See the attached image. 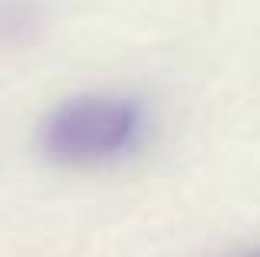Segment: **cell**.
Masks as SVG:
<instances>
[{"instance_id":"cell-1","label":"cell","mask_w":260,"mask_h":257,"mask_svg":"<svg viewBox=\"0 0 260 257\" xmlns=\"http://www.w3.org/2000/svg\"><path fill=\"white\" fill-rule=\"evenodd\" d=\"M142 128L135 103L106 96L70 99L43 122V148L50 158L66 165H89L122 155Z\"/></svg>"}]
</instances>
